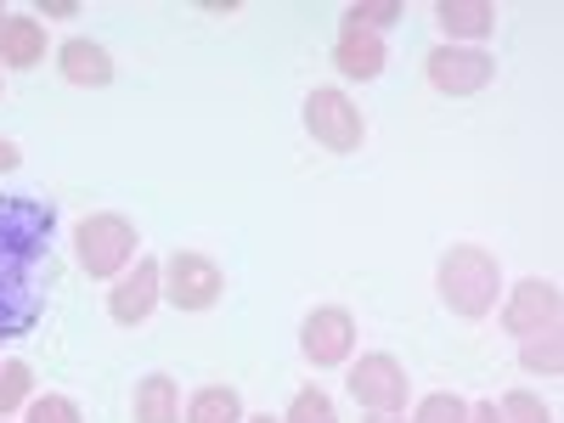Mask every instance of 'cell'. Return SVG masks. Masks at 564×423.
<instances>
[{"instance_id":"obj_14","label":"cell","mask_w":564,"mask_h":423,"mask_svg":"<svg viewBox=\"0 0 564 423\" xmlns=\"http://www.w3.org/2000/svg\"><path fill=\"white\" fill-rule=\"evenodd\" d=\"M0 63H7V68L45 63V23L40 18H7V23H0Z\"/></svg>"},{"instance_id":"obj_26","label":"cell","mask_w":564,"mask_h":423,"mask_svg":"<svg viewBox=\"0 0 564 423\" xmlns=\"http://www.w3.org/2000/svg\"><path fill=\"white\" fill-rule=\"evenodd\" d=\"M243 423H282V417H271V412H260V417H243Z\"/></svg>"},{"instance_id":"obj_16","label":"cell","mask_w":564,"mask_h":423,"mask_svg":"<svg viewBox=\"0 0 564 423\" xmlns=\"http://www.w3.org/2000/svg\"><path fill=\"white\" fill-rule=\"evenodd\" d=\"M520 367H525V372H547V379H553V372L564 367V339H558V327H553V334L520 339Z\"/></svg>"},{"instance_id":"obj_15","label":"cell","mask_w":564,"mask_h":423,"mask_svg":"<svg viewBox=\"0 0 564 423\" xmlns=\"http://www.w3.org/2000/svg\"><path fill=\"white\" fill-rule=\"evenodd\" d=\"M186 423H243V395L231 384H204L186 401Z\"/></svg>"},{"instance_id":"obj_5","label":"cell","mask_w":564,"mask_h":423,"mask_svg":"<svg viewBox=\"0 0 564 423\" xmlns=\"http://www.w3.org/2000/svg\"><path fill=\"white\" fill-rule=\"evenodd\" d=\"M350 395H356V406H367V412L395 417V412L406 406V395H412V379H406V367H401L395 356L372 350V356H361V361L350 367Z\"/></svg>"},{"instance_id":"obj_24","label":"cell","mask_w":564,"mask_h":423,"mask_svg":"<svg viewBox=\"0 0 564 423\" xmlns=\"http://www.w3.org/2000/svg\"><path fill=\"white\" fill-rule=\"evenodd\" d=\"M18 164H23L18 141H7V135H0V175H7V170H18Z\"/></svg>"},{"instance_id":"obj_6","label":"cell","mask_w":564,"mask_h":423,"mask_svg":"<svg viewBox=\"0 0 564 423\" xmlns=\"http://www.w3.org/2000/svg\"><path fill=\"white\" fill-rule=\"evenodd\" d=\"M423 68H430V85L441 97H475L497 79V57H486L480 45H435Z\"/></svg>"},{"instance_id":"obj_25","label":"cell","mask_w":564,"mask_h":423,"mask_svg":"<svg viewBox=\"0 0 564 423\" xmlns=\"http://www.w3.org/2000/svg\"><path fill=\"white\" fill-rule=\"evenodd\" d=\"M40 12H45V18H74V0H45Z\"/></svg>"},{"instance_id":"obj_4","label":"cell","mask_w":564,"mask_h":423,"mask_svg":"<svg viewBox=\"0 0 564 423\" xmlns=\"http://www.w3.org/2000/svg\"><path fill=\"white\" fill-rule=\"evenodd\" d=\"M305 130L322 141L327 153H356L361 135H367V119H361V108L345 97V90L322 85V90L305 97Z\"/></svg>"},{"instance_id":"obj_18","label":"cell","mask_w":564,"mask_h":423,"mask_svg":"<svg viewBox=\"0 0 564 423\" xmlns=\"http://www.w3.org/2000/svg\"><path fill=\"white\" fill-rule=\"evenodd\" d=\"M412 423H468V401L452 390H435L412 406Z\"/></svg>"},{"instance_id":"obj_17","label":"cell","mask_w":564,"mask_h":423,"mask_svg":"<svg viewBox=\"0 0 564 423\" xmlns=\"http://www.w3.org/2000/svg\"><path fill=\"white\" fill-rule=\"evenodd\" d=\"M29 395H34L29 361H7V367H0V417H12L18 406H29Z\"/></svg>"},{"instance_id":"obj_23","label":"cell","mask_w":564,"mask_h":423,"mask_svg":"<svg viewBox=\"0 0 564 423\" xmlns=\"http://www.w3.org/2000/svg\"><path fill=\"white\" fill-rule=\"evenodd\" d=\"M468 423H502L497 401H475V406H468Z\"/></svg>"},{"instance_id":"obj_20","label":"cell","mask_w":564,"mask_h":423,"mask_svg":"<svg viewBox=\"0 0 564 423\" xmlns=\"http://www.w3.org/2000/svg\"><path fill=\"white\" fill-rule=\"evenodd\" d=\"M282 423H339V412H334V401H327V390H300L294 401H289V412H282Z\"/></svg>"},{"instance_id":"obj_21","label":"cell","mask_w":564,"mask_h":423,"mask_svg":"<svg viewBox=\"0 0 564 423\" xmlns=\"http://www.w3.org/2000/svg\"><path fill=\"white\" fill-rule=\"evenodd\" d=\"M23 423H85V412L68 395H29Z\"/></svg>"},{"instance_id":"obj_3","label":"cell","mask_w":564,"mask_h":423,"mask_svg":"<svg viewBox=\"0 0 564 423\" xmlns=\"http://www.w3.org/2000/svg\"><path fill=\"white\" fill-rule=\"evenodd\" d=\"M220 294H226V271L209 254L175 249L164 260V300L175 311H209V305H220Z\"/></svg>"},{"instance_id":"obj_9","label":"cell","mask_w":564,"mask_h":423,"mask_svg":"<svg viewBox=\"0 0 564 423\" xmlns=\"http://www.w3.org/2000/svg\"><path fill=\"white\" fill-rule=\"evenodd\" d=\"M502 327H508L513 339L553 334V327H558V289H553V282H542V276H525L520 289L508 294V305H502Z\"/></svg>"},{"instance_id":"obj_19","label":"cell","mask_w":564,"mask_h":423,"mask_svg":"<svg viewBox=\"0 0 564 423\" xmlns=\"http://www.w3.org/2000/svg\"><path fill=\"white\" fill-rule=\"evenodd\" d=\"M401 18V0H356L345 12V29H361V34H379Z\"/></svg>"},{"instance_id":"obj_12","label":"cell","mask_w":564,"mask_h":423,"mask_svg":"<svg viewBox=\"0 0 564 423\" xmlns=\"http://www.w3.org/2000/svg\"><path fill=\"white\" fill-rule=\"evenodd\" d=\"M435 23H441L446 45H457V40H486V34L497 29V7H491V0H441Z\"/></svg>"},{"instance_id":"obj_10","label":"cell","mask_w":564,"mask_h":423,"mask_svg":"<svg viewBox=\"0 0 564 423\" xmlns=\"http://www.w3.org/2000/svg\"><path fill=\"white\" fill-rule=\"evenodd\" d=\"M57 68H63V79L79 85V90L113 85V57L102 52L97 40H63V45H57Z\"/></svg>"},{"instance_id":"obj_11","label":"cell","mask_w":564,"mask_h":423,"mask_svg":"<svg viewBox=\"0 0 564 423\" xmlns=\"http://www.w3.org/2000/svg\"><path fill=\"white\" fill-rule=\"evenodd\" d=\"M384 40L379 34H361V29H339V40H334V68L345 74V79H379L384 74Z\"/></svg>"},{"instance_id":"obj_8","label":"cell","mask_w":564,"mask_h":423,"mask_svg":"<svg viewBox=\"0 0 564 423\" xmlns=\"http://www.w3.org/2000/svg\"><path fill=\"white\" fill-rule=\"evenodd\" d=\"M164 300V265L153 254H135V265L119 276V289L108 294V316L119 327H135V322H148L153 305Z\"/></svg>"},{"instance_id":"obj_2","label":"cell","mask_w":564,"mask_h":423,"mask_svg":"<svg viewBox=\"0 0 564 423\" xmlns=\"http://www.w3.org/2000/svg\"><path fill=\"white\" fill-rule=\"evenodd\" d=\"M135 254H141V238H135V226L124 220V215H113V209H102V215H85L79 226H74V260H79V271L85 276H124L130 265H135Z\"/></svg>"},{"instance_id":"obj_22","label":"cell","mask_w":564,"mask_h":423,"mask_svg":"<svg viewBox=\"0 0 564 423\" xmlns=\"http://www.w3.org/2000/svg\"><path fill=\"white\" fill-rule=\"evenodd\" d=\"M497 412H502V423H553V412H547L531 390H508V395L497 401Z\"/></svg>"},{"instance_id":"obj_7","label":"cell","mask_w":564,"mask_h":423,"mask_svg":"<svg viewBox=\"0 0 564 423\" xmlns=\"http://www.w3.org/2000/svg\"><path fill=\"white\" fill-rule=\"evenodd\" d=\"M300 350L311 367H345L356 350V316L345 305H316L300 322Z\"/></svg>"},{"instance_id":"obj_1","label":"cell","mask_w":564,"mask_h":423,"mask_svg":"<svg viewBox=\"0 0 564 423\" xmlns=\"http://www.w3.org/2000/svg\"><path fill=\"white\" fill-rule=\"evenodd\" d=\"M435 289H441V305L463 322H480L491 305H497V289H502V265L497 254L475 249V243H457L441 254V271H435Z\"/></svg>"},{"instance_id":"obj_27","label":"cell","mask_w":564,"mask_h":423,"mask_svg":"<svg viewBox=\"0 0 564 423\" xmlns=\"http://www.w3.org/2000/svg\"><path fill=\"white\" fill-rule=\"evenodd\" d=\"M0 23H7V7H0Z\"/></svg>"},{"instance_id":"obj_13","label":"cell","mask_w":564,"mask_h":423,"mask_svg":"<svg viewBox=\"0 0 564 423\" xmlns=\"http://www.w3.org/2000/svg\"><path fill=\"white\" fill-rule=\"evenodd\" d=\"M130 417L135 423H181V390L170 372H148L130 395Z\"/></svg>"}]
</instances>
